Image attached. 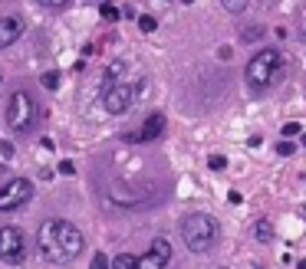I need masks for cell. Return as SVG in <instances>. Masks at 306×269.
<instances>
[{"label": "cell", "instance_id": "18", "mask_svg": "<svg viewBox=\"0 0 306 269\" xmlns=\"http://www.w3.org/2000/svg\"><path fill=\"white\" fill-rule=\"evenodd\" d=\"M102 20H106V23L119 20V10H115V7H112V3H102Z\"/></svg>", "mask_w": 306, "mask_h": 269}, {"label": "cell", "instance_id": "29", "mask_svg": "<svg viewBox=\"0 0 306 269\" xmlns=\"http://www.w3.org/2000/svg\"><path fill=\"white\" fill-rule=\"evenodd\" d=\"M89 3H99V0H89Z\"/></svg>", "mask_w": 306, "mask_h": 269}, {"label": "cell", "instance_id": "5", "mask_svg": "<svg viewBox=\"0 0 306 269\" xmlns=\"http://www.w3.org/2000/svg\"><path fill=\"white\" fill-rule=\"evenodd\" d=\"M135 102H139V86H132V82H112V86L102 89V108L109 115L129 112Z\"/></svg>", "mask_w": 306, "mask_h": 269}, {"label": "cell", "instance_id": "21", "mask_svg": "<svg viewBox=\"0 0 306 269\" xmlns=\"http://www.w3.org/2000/svg\"><path fill=\"white\" fill-rule=\"evenodd\" d=\"M36 3H40L43 10H59V7H66V3H69V0H36Z\"/></svg>", "mask_w": 306, "mask_h": 269}, {"label": "cell", "instance_id": "27", "mask_svg": "<svg viewBox=\"0 0 306 269\" xmlns=\"http://www.w3.org/2000/svg\"><path fill=\"white\" fill-rule=\"evenodd\" d=\"M303 148H306V135H303Z\"/></svg>", "mask_w": 306, "mask_h": 269}, {"label": "cell", "instance_id": "23", "mask_svg": "<svg viewBox=\"0 0 306 269\" xmlns=\"http://www.w3.org/2000/svg\"><path fill=\"white\" fill-rule=\"evenodd\" d=\"M211 168H214V171H224V164H227V158H224V154H211Z\"/></svg>", "mask_w": 306, "mask_h": 269}, {"label": "cell", "instance_id": "17", "mask_svg": "<svg viewBox=\"0 0 306 269\" xmlns=\"http://www.w3.org/2000/svg\"><path fill=\"white\" fill-rule=\"evenodd\" d=\"M260 36H263V30H260V26H247V30L241 33V40H244V43H257Z\"/></svg>", "mask_w": 306, "mask_h": 269}, {"label": "cell", "instance_id": "16", "mask_svg": "<svg viewBox=\"0 0 306 269\" xmlns=\"http://www.w3.org/2000/svg\"><path fill=\"white\" fill-rule=\"evenodd\" d=\"M280 135H283V138H296V135H303V125H300V122H286L283 128H280Z\"/></svg>", "mask_w": 306, "mask_h": 269}, {"label": "cell", "instance_id": "22", "mask_svg": "<svg viewBox=\"0 0 306 269\" xmlns=\"http://www.w3.org/2000/svg\"><path fill=\"white\" fill-rule=\"evenodd\" d=\"M43 86L46 89H56V86H59V73H43Z\"/></svg>", "mask_w": 306, "mask_h": 269}, {"label": "cell", "instance_id": "6", "mask_svg": "<svg viewBox=\"0 0 306 269\" xmlns=\"http://www.w3.org/2000/svg\"><path fill=\"white\" fill-rule=\"evenodd\" d=\"M30 197H33V184L27 181V177H10V181L0 187V210L10 214V210L23 207Z\"/></svg>", "mask_w": 306, "mask_h": 269}, {"label": "cell", "instance_id": "11", "mask_svg": "<svg viewBox=\"0 0 306 269\" xmlns=\"http://www.w3.org/2000/svg\"><path fill=\"white\" fill-rule=\"evenodd\" d=\"M122 73H125V63H122V59L109 63V66H106V75H102V89H106V86H112V82H119V79H122Z\"/></svg>", "mask_w": 306, "mask_h": 269}, {"label": "cell", "instance_id": "12", "mask_svg": "<svg viewBox=\"0 0 306 269\" xmlns=\"http://www.w3.org/2000/svg\"><path fill=\"white\" fill-rule=\"evenodd\" d=\"M253 237L260 240V243H270V240H274V226L267 223V220H260V223L253 226Z\"/></svg>", "mask_w": 306, "mask_h": 269}, {"label": "cell", "instance_id": "10", "mask_svg": "<svg viewBox=\"0 0 306 269\" xmlns=\"http://www.w3.org/2000/svg\"><path fill=\"white\" fill-rule=\"evenodd\" d=\"M23 30H27L23 17H3V20H0V49H7L10 43H17L23 36Z\"/></svg>", "mask_w": 306, "mask_h": 269}, {"label": "cell", "instance_id": "19", "mask_svg": "<svg viewBox=\"0 0 306 269\" xmlns=\"http://www.w3.org/2000/svg\"><path fill=\"white\" fill-rule=\"evenodd\" d=\"M293 151H296V145H293V141H280V145H277V154H283V158H290V154H293Z\"/></svg>", "mask_w": 306, "mask_h": 269}, {"label": "cell", "instance_id": "9", "mask_svg": "<svg viewBox=\"0 0 306 269\" xmlns=\"http://www.w3.org/2000/svg\"><path fill=\"white\" fill-rule=\"evenodd\" d=\"M162 131H165V115H158V112H155V115H148V119H145V125L139 131H129V135H125V141L145 145V141H155Z\"/></svg>", "mask_w": 306, "mask_h": 269}, {"label": "cell", "instance_id": "24", "mask_svg": "<svg viewBox=\"0 0 306 269\" xmlns=\"http://www.w3.org/2000/svg\"><path fill=\"white\" fill-rule=\"evenodd\" d=\"M59 174L73 177V174H76V164H73V161H59Z\"/></svg>", "mask_w": 306, "mask_h": 269}, {"label": "cell", "instance_id": "8", "mask_svg": "<svg viewBox=\"0 0 306 269\" xmlns=\"http://www.w3.org/2000/svg\"><path fill=\"white\" fill-rule=\"evenodd\" d=\"M171 263V243L165 237H155L145 256H139V269H168Z\"/></svg>", "mask_w": 306, "mask_h": 269}, {"label": "cell", "instance_id": "1", "mask_svg": "<svg viewBox=\"0 0 306 269\" xmlns=\"http://www.w3.org/2000/svg\"><path fill=\"white\" fill-rule=\"evenodd\" d=\"M36 246H40V256L50 266H66V263H73L83 253L86 237L69 220H43L40 233H36Z\"/></svg>", "mask_w": 306, "mask_h": 269}, {"label": "cell", "instance_id": "26", "mask_svg": "<svg viewBox=\"0 0 306 269\" xmlns=\"http://www.w3.org/2000/svg\"><path fill=\"white\" fill-rule=\"evenodd\" d=\"M300 269H306V259H300Z\"/></svg>", "mask_w": 306, "mask_h": 269}, {"label": "cell", "instance_id": "30", "mask_svg": "<svg viewBox=\"0 0 306 269\" xmlns=\"http://www.w3.org/2000/svg\"><path fill=\"white\" fill-rule=\"evenodd\" d=\"M303 217H306V207H303Z\"/></svg>", "mask_w": 306, "mask_h": 269}, {"label": "cell", "instance_id": "25", "mask_svg": "<svg viewBox=\"0 0 306 269\" xmlns=\"http://www.w3.org/2000/svg\"><path fill=\"white\" fill-rule=\"evenodd\" d=\"M0 154H3L7 161H10V158H13V145H10V141H0Z\"/></svg>", "mask_w": 306, "mask_h": 269}, {"label": "cell", "instance_id": "14", "mask_svg": "<svg viewBox=\"0 0 306 269\" xmlns=\"http://www.w3.org/2000/svg\"><path fill=\"white\" fill-rule=\"evenodd\" d=\"M112 269H139V256L122 253V256H115V266H112Z\"/></svg>", "mask_w": 306, "mask_h": 269}, {"label": "cell", "instance_id": "2", "mask_svg": "<svg viewBox=\"0 0 306 269\" xmlns=\"http://www.w3.org/2000/svg\"><path fill=\"white\" fill-rule=\"evenodd\" d=\"M280 73H283V56H280V49H260V53L247 63V86H250L253 92H260V89L274 86L277 79H280Z\"/></svg>", "mask_w": 306, "mask_h": 269}, {"label": "cell", "instance_id": "7", "mask_svg": "<svg viewBox=\"0 0 306 269\" xmlns=\"http://www.w3.org/2000/svg\"><path fill=\"white\" fill-rule=\"evenodd\" d=\"M27 256V240L17 226H0V259L3 263H20Z\"/></svg>", "mask_w": 306, "mask_h": 269}, {"label": "cell", "instance_id": "4", "mask_svg": "<svg viewBox=\"0 0 306 269\" xmlns=\"http://www.w3.org/2000/svg\"><path fill=\"white\" fill-rule=\"evenodd\" d=\"M33 115H36V105H33V98L27 92H13L7 98V108H3V122L10 125L13 131H27L33 125Z\"/></svg>", "mask_w": 306, "mask_h": 269}, {"label": "cell", "instance_id": "15", "mask_svg": "<svg viewBox=\"0 0 306 269\" xmlns=\"http://www.w3.org/2000/svg\"><path fill=\"white\" fill-rule=\"evenodd\" d=\"M139 30H142V33H155V30H158V20L148 17V13H142V17H139Z\"/></svg>", "mask_w": 306, "mask_h": 269}, {"label": "cell", "instance_id": "3", "mask_svg": "<svg viewBox=\"0 0 306 269\" xmlns=\"http://www.w3.org/2000/svg\"><path fill=\"white\" fill-rule=\"evenodd\" d=\"M181 237H185V246L191 253H208L218 240V223L208 214H188L181 220Z\"/></svg>", "mask_w": 306, "mask_h": 269}, {"label": "cell", "instance_id": "28", "mask_svg": "<svg viewBox=\"0 0 306 269\" xmlns=\"http://www.w3.org/2000/svg\"><path fill=\"white\" fill-rule=\"evenodd\" d=\"M181 3H191V0H181Z\"/></svg>", "mask_w": 306, "mask_h": 269}, {"label": "cell", "instance_id": "20", "mask_svg": "<svg viewBox=\"0 0 306 269\" xmlns=\"http://www.w3.org/2000/svg\"><path fill=\"white\" fill-rule=\"evenodd\" d=\"M89 269H109V259H106V253H96V256H92V263H89Z\"/></svg>", "mask_w": 306, "mask_h": 269}, {"label": "cell", "instance_id": "13", "mask_svg": "<svg viewBox=\"0 0 306 269\" xmlns=\"http://www.w3.org/2000/svg\"><path fill=\"white\" fill-rule=\"evenodd\" d=\"M247 3H250V0H221V7L227 13H234V17H241V13L247 10Z\"/></svg>", "mask_w": 306, "mask_h": 269}, {"label": "cell", "instance_id": "31", "mask_svg": "<svg viewBox=\"0 0 306 269\" xmlns=\"http://www.w3.org/2000/svg\"><path fill=\"white\" fill-rule=\"evenodd\" d=\"M218 269H227V266H218Z\"/></svg>", "mask_w": 306, "mask_h": 269}]
</instances>
